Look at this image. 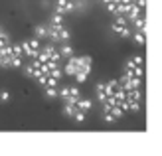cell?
I'll return each mask as SVG.
<instances>
[{
    "instance_id": "obj_1",
    "label": "cell",
    "mask_w": 162,
    "mask_h": 156,
    "mask_svg": "<svg viewBox=\"0 0 162 156\" xmlns=\"http://www.w3.org/2000/svg\"><path fill=\"white\" fill-rule=\"evenodd\" d=\"M129 20H127V16H115V20H113V30L121 36V38H129L130 36V30H129Z\"/></svg>"
},
{
    "instance_id": "obj_2",
    "label": "cell",
    "mask_w": 162,
    "mask_h": 156,
    "mask_svg": "<svg viewBox=\"0 0 162 156\" xmlns=\"http://www.w3.org/2000/svg\"><path fill=\"white\" fill-rule=\"evenodd\" d=\"M123 75H127V77H140V79H144V69L140 67V65H135L129 59V61L125 63V73Z\"/></svg>"
},
{
    "instance_id": "obj_3",
    "label": "cell",
    "mask_w": 162,
    "mask_h": 156,
    "mask_svg": "<svg viewBox=\"0 0 162 156\" xmlns=\"http://www.w3.org/2000/svg\"><path fill=\"white\" fill-rule=\"evenodd\" d=\"M40 61L38 59H32V61H30V63L26 65V67H24V73H26L28 77H34V79H38L40 75H42V71H40Z\"/></svg>"
},
{
    "instance_id": "obj_4",
    "label": "cell",
    "mask_w": 162,
    "mask_h": 156,
    "mask_svg": "<svg viewBox=\"0 0 162 156\" xmlns=\"http://www.w3.org/2000/svg\"><path fill=\"white\" fill-rule=\"evenodd\" d=\"M73 8H75V4H73V0H58L55 2V14H67L71 12Z\"/></svg>"
},
{
    "instance_id": "obj_5",
    "label": "cell",
    "mask_w": 162,
    "mask_h": 156,
    "mask_svg": "<svg viewBox=\"0 0 162 156\" xmlns=\"http://www.w3.org/2000/svg\"><path fill=\"white\" fill-rule=\"evenodd\" d=\"M79 71V58H69L67 59V63H65V73H67V75H75V73Z\"/></svg>"
},
{
    "instance_id": "obj_6",
    "label": "cell",
    "mask_w": 162,
    "mask_h": 156,
    "mask_svg": "<svg viewBox=\"0 0 162 156\" xmlns=\"http://www.w3.org/2000/svg\"><path fill=\"white\" fill-rule=\"evenodd\" d=\"M140 99H143V91L140 89H130V91H127V101L129 103H140Z\"/></svg>"
},
{
    "instance_id": "obj_7",
    "label": "cell",
    "mask_w": 162,
    "mask_h": 156,
    "mask_svg": "<svg viewBox=\"0 0 162 156\" xmlns=\"http://www.w3.org/2000/svg\"><path fill=\"white\" fill-rule=\"evenodd\" d=\"M75 105H77V109H79V111H83V113H89V109H91V105H93V103H91L89 99H79Z\"/></svg>"
},
{
    "instance_id": "obj_8",
    "label": "cell",
    "mask_w": 162,
    "mask_h": 156,
    "mask_svg": "<svg viewBox=\"0 0 162 156\" xmlns=\"http://www.w3.org/2000/svg\"><path fill=\"white\" fill-rule=\"evenodd\" d=\"M77 105H71V103H65V107H63V113H65V117H75V113H77Z\"/></svg>"
},
{
    "instance_id": "obj_9",
    "label": "cell",
    "mask_w": 162,
    "mask_h": 156,
    "mask_svg": "<svg viewBox=\"0 0 162 156\" xmlns=\"http://www.w3.org/2000/svg\"><path fill=\"white\" fill-rule=\"evenodd\" d=\"M135 26H136V32H144V28H146V16H138L135 20Z\"/></svg>"
},
{
    "instance_id": "obj_10",
    "label": "cell",
    "mask_w": 162,
    "mask_h": 156,
    "mask_svg": "<svg viewBox=\"0 0 162 156\" xmlns=\"http://www.w3.org/2000/svg\"><path fill=\"white\" fill-rule=\"evenodd\" d=\"M59 53H61V58H71V55H73V47L63 42V46L59 47Z\"/></svg>"
},
{
    "instance_id": "obj_11",
    "label": "cell",
    "mask_w": 162,
    "mask_h": 156,
    "mask_svg": "<svg viewBox=\"0 0 162 156\" xmlns=\"http://www.w3.org/2000/svg\"><path fill=\"white\" fill-rule=\"evenodd\" d=\"M10 52H12L14 58H22L24 59V52H22V46H20V44H12V46H10Z\"/></svg>"
},
{
    "instance_id": "obj_12",
    "label": "cell",
    "mask_w": 162,
    "mask_h": 156,
    "mask_svg": "<svg viewBox=\"0 0 162 156\" xmlns=\"http://www.w3.org/2000/svg\"><path fill=\"white\" fill-rule=\"evenodd\" d=\"M73 77H75V81H77V83H85V81H87V77H89V75H87V73H85V71H81V69H79V71L75 73V75H73Z\"/></svg>"
},
{
    "instance_id": "obj_13",
    "label": "cell",
    "mask_w": 162,
    "mask_h": 156,
    "mask_svg": "<svg viewBox=\"0 0 162 156\" xmlns=\"http://www.w3.org/2000/svg\"><path fill=\"white\" fill-rule=\"evenodd\" d=\"M36 38H48V26H38L36 28Z\"/></svg>"
},
{
    "instance_id": "obj_14",
    "label": "cell",
    "mask_w": 162,
    "mask_h": 156,
    "mask_svg": "<svg viewBox=\"0 0 162 156\" xmlns=\"http://www.w3.org/2000/svg\"><path fill=\"white\" fill-rule=\"evenodd\" d=\"M22 61H24V59L22 58H14V55H10V67H22Z\"/></svg>"
},
{
    "instance_id": "obj_15",
    "label": "cell",
    "mask_w": 162,
    "mask_h": 156,
    "mask_svg": "<svg viewBox=\"0 0 162 156\" xmlns=\"http://www.w3.org/2000/svg\"><path fill=\"white\" fill-rule=\"evenodd\" d=\"M28 46L32 47L34 52H38V50H42V47H40V40H38V38H32V40H28Z\"/></svg>"
},
{
    "instance_id": "obj_16",
    "label": "cell",
    "mask_w": 162,
    "mask_h": 156,
    "mask_svg": "<svg viewBox=\"0 0 162 156\" xmlns=\"http://www.w3.org/2000/svg\"><path fill=\"white\" fill-rule=\"evenodd\" d=\"M132 40H135L136 44H140V46H144V42H146V40H144V32H136L135 36H132Z\"/></svg>"
},
{
    "instance_id": "obj_17",
    "label": "cell",
    "mask_w": 162,
    "mask_h": 156,
    "mask_svg": "<svg viewBox=\"0 0 162 156\" xmlns=\"http://www.w3.org/2000/svg\"><path fill=\"white\" fill-rule=\"evenodd\" d=\"M48 75H52L53 79H58V81H59V79H61V69H59V65H58V67H53V69H50Z\"/></svg>"
},
{
    "instance_id": "obj_18",
    "label": "cell",
    "mask_w": 162,
    "mask_h": 156,
    "mask_svg": "<svg viewBox=\"0 0 162 156\" xmlns=\"http://www.w3.org/2000/svg\"><path fill=\"white\" fill-rule=\"evenodd\" d=\"M50 24H53V26H61V24H63V16H61V14H55Z\"/></svg>"
},
{
    "instance_id": "obj_19",
    "label": "cell",
    "mask_w": 162,
    "mask_h": 156,
    "mask_svg": "<svg viewBox=\"0 0 162 156\" xmlns=\"http://www.w3.org/2000/svg\"><path fill=\"white\" fill-rule=\"evenodd\" d=\"M48 97H58V87H44Z\"/></svg>"
},
{
    "instance_id": "obj_20",
    "label": "cell",
    "mask_w": 162,
    "mask_h": 156,
    "mask_svg": "<svg viewBox=\"0 0 162 156\" xmlns=\"http://www.w3.org/2000/svg\"><path fill=\"white\" fill-rule=\"evenodd\" d=\"M130 61H132L135 65H140V67L144 65V58H143V55H135V58L130 59Z\"/></svg>"
},
{
    "instance_id": "obj_21",
    "label": "cell",
    "mask_w": 162,
    "mask_h": 156,
    "mask_svg": "<svg viewBox=\"0 0 162 156\" xmlns=\"http://www.w3.org/2000/svg\"><path fill=\"white\" fill-rule=\"evenodd\" d=\"M85 115H87V113H83V111H77V113H75V121H77V123H81V121H85Z\"/></svg>"
},
{
    "instance_id": "obj_22",
    "label": "cell",
    "mask_w": 162,
    "mask_h": 156,
    "mask_svg": "<svg viewBox=\"0 0 162 156\" xmlns=\"http://www.w3.org/2000/svg\"><path fill=\"white\" fill-rule=\"evenodd\" d=\"M8 99H10V93L8 91H0V101H2V103H6Z\"/></svg>"
},
{
    "instance_id": "obj_23",
    "label": "cell",
    "mask_w": 162,
    "mask_h": 156,
    "mask_svg": "<svg viewBox=\"0 0 162 156\" xmlns=\"http://www.w3.org/2000/svg\"><path fill=\"white\" fill-rule=\"evenodd\" d=\"M2 34H6V32H4V28L0 26V36H2Z\"/></svg>"
}]
</instances>
